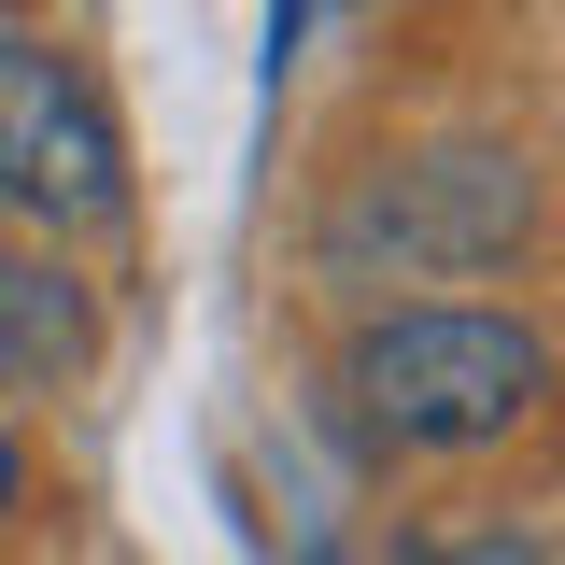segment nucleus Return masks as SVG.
I'll list each match as a JSON object with an SVG mask.
<instances>
[{"label": "nucleus", "mask_w": 565, "mask_h": 565, "mask_svg": "<svg viewBox=\"0 0 565 565\" xmlns=\"http://www.w3.org/2000/svg\"><path fill=\"white\" fill-rule=\"evenodd\" d=\"M14 494H29V452H14V424H0V523H14Z\"/></svg>", "instance_id": "5"}, {"label": "nucleus", "mask_w": 565, "mask_h": 565, "mask_svg": "<svg viewBox=\"0 0 565 565\" xmlns=\"http://www.w3.org/2000/svg\"><path fill=\"white\" fill-rule=\"evenodd\" d=\"M340 396L382 452H481L552 396V340L481 297H424V311H367L340 353Z\"/></svg>", "instance_id": "1"}, {"label": "nucleus", "mask_w": 565, "mask_h": 565, "mask_svg": "<svg viewBox=\"0 0 565 565\" xmlns=\"http://www.w3.org/2000/svg\"><path fill=\"white\" fill-rule=\"evenodd\" d=\"M523 156H494V141H438V156H396V170H367L326 226V255L340 269H396V282H467L494 269L509 241H523Z\"/></svg>", "instance_id": "2"}, {"label": "nucleus", "mask_w": 565, "mask_h": 565, "mask_svg": "<svg viewBox=\"0 0 565 565\" xmlns=\"http://www.w3.org/2000/svg\"><path fill=\"white\" fill-rule=\"evenodd\" d=\"M0 199L43 226H114L128 212V141L99 114V85L71 71L57 29L0 14Z\"/></svg>", "instance_id": "3"}, {"label": "nucleus", "mask_w": 565, "mask_h": 565, "mask_svg": "<svg viewBox=\"0 0 565 565\" xmlns=\"http://www.w3.org/2000/svg\"><path fill=\"white\" fill-rule=\"evenodd\" d=\"M85 282L57 269V255H0V382H57V367H85Z\"/></svg>", "instance_id": "4"}]
</instances>
